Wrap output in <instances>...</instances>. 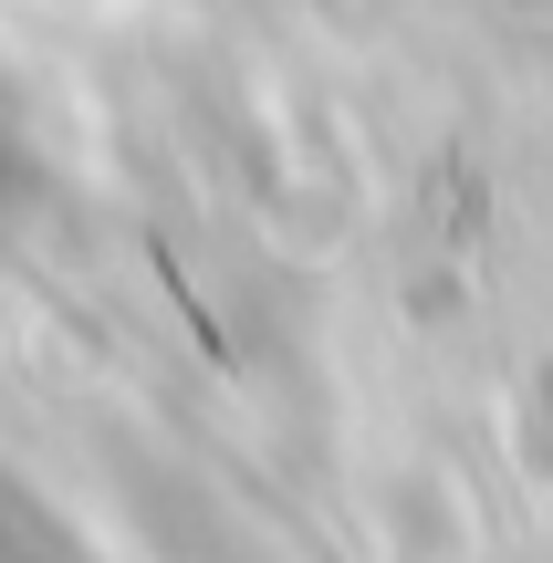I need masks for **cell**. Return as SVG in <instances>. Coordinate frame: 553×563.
<instances>
[]
</instances>
